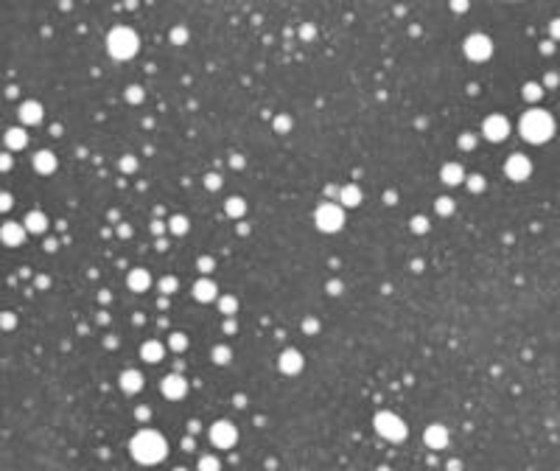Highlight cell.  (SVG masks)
Here are the masks:
<instances>
[{
  "label": "cell",
  "mask_w": 560,
  "mask_h": 471,
  "mask_svg": "<svg viewBox=\"0 0 560 471\" xmlns=\"http://www.w3.org/2000/svg\"><path fill=\"white\" fill-rule=\"evenodd\" d=\"M129 452H132V457H135L137 463L157 466V463H163L165 454H168V443H165V438L160 435V432H154V429H140V432L132 438V443H129Z\"/></svg>",
  "instance_id": "1"
},
{
  "label": "cell",
  "mask_w": 560,
  "mask_h": 471,
  "mask_svg": "<svg viewBox=\"0 0 560 471\" xmlns=\"http://www.w3.org/2000/svg\"><path fill=\"white\" fill-rule=\"evenodd\" d=\"M518 129H521V138H524V140L546 143L555 135V121H552V115L544 112V110H530V112L521 115Z\"/></svg>",
  "instance_id": "2"
},
{
  "label": "cell",
  "mask_w": 560,
  "mask_h": 471,
  "mask_svg": "<svg viewBox=\"0 0 560 471\" xmlns=\"http://www.w3.org/2000/svg\"><path fill=\"white\" fill-rule=\"evenodd\" d=\"M137 48H140V42H137V34L132 28H126V26H118V28L109 31V36H106V50H109V56L118 59V62H126V59H132L137 54Z\"/></svg>",
  "instance_id": "3"
},
{
  "label": "cell",
  "mask_w": 560,
  "mask_h": 471,
  "mask_svg": "<svg viewBox=\"0 0 560 471\" xmlns=\"http://www.w3.org/2000/svg\"><path fill=\"white\" fill-rule=\"evenodd\" d=\"M373 426H376V432L384 438V440H390V443L406 440V424L401 421L395 412H387V410H381V412L376 415Z\"/></svg>",
  "instance_id": "4"
},
{
  "label": "cell",
  "mask_w": 560,
  "mask_h": 471,
  "mask_svg": "<svg viewBox=\"0 0 560 471\" xmlns=\"http://www.w3.org/2000/svg\"><path fill=\"white\" fill-rule=\"evenodd\" d=\"M314 222H317V230H322V233H336L345 224V210L336 202H322L314 214Z\"/></svg>",
  "instance_id": "5"
},
{
  "label": "cell",
  "mask_w": 560,
  "mask_h": 471,
  "mask_svg": "<svg viewBox=\"0 0 560 471\" xmlns=\"http://www.w3.org/2000/svg\"><path fill=\"white\" fill-rule=\"evenodd\" d=\"M210 443L216 446V449H233L235 443H238V429H235V424H230V421H216L210 426Z\"/></svg>",
  "instance_id": "6"
},
{
  "label": "cell",
  "mask_w": 560,
  "mask_h": 471,
  "mask_svg": "<svg viewBox=\"0 0 560 471\" xmlns=\"http://www.w3.org/2000/svg\"><path fill=\"white\" fill-rule=\"evenodd\" d=\"M465 56H468L471 62H485V59H490L493 56V42H490V36L471 34L468 40H465Z\"/></svg>",
  "instance_id": "7"
},
{
  "label": "cell",
  "mask_w": 560,
  "mask_h": 471,
  "mask_svg": "<svg viewBox=\"0 0 560 471\" xmlns=\"http://www.w3.org/2000/svg\"><path fill=\"white\" fill-rule=\"evenodd\" d=\"M160 390H163V396L168 401H179V398H185V392H188V378H185L182 373H168V376H163V382H160Z\"/></svg>",
  "instance_id": "8"
},
{
  "label": "cell",
  "mask_w": 560,
  "mask_h": 471,
  "mask_svg": "<svg viewBox=\"0 0 560 471\" xmlns=\"http://www.w3.org/2000/svg\"><path fill=\"white\" fill-rule=\"evenodd\" d=\"M482 132H485V138H488L490 143H499V140H504V138L510 135V124H507L504 115H488L485 124H482Z\"/></svg>",
  "instance_id": "9"
},
{
  "label": "cell",
  "mask_w": 560,
  "mask_h": 471,
  "mask_svg": "<svg viewBox=\"0 0 560 471\" xmlns=\"http://www.w3.org/2000/svg\"><path fill=\"white\" fill-rule=\"evenodd\" d=\"M504 174L513 180V182H524L527 177L532 174V163L527 154H513L507 163H504Z\"/></svg>",
  "instance_id": "10"
},
{
  "label": "cell",
  "mask_w": 560,
  "mask_h": 471,
  "mask_svg": "<svg viewBox=\"0 0 560 471\" xmlns=\"http://www.w3.org/2000/svg\"><path fill=\"white\" fill-rule=\"evenodd\" d=\"M303 364H305V359L297 348H286L283 354H280V359H277V368H280V373H286V376L303 373Z\"/></svg>",
  "instance_id": "11"
},
{
  "label": "cell",
  "mask_w": 560,
  "mask_h": 471,
  "mask_svg": "<svg viewBox=\"0 0 560 471\" xmlns=\"http://www.w3.org/2000/svg\"><path fill=\"white\" fill-rule=\"evenodd\" d=\"M423 440H426V446L434 449V452L446 449V446H448V429L443 426V424H432V426H426Z\"/></svg>",
  "instance_id": "12"
},
{
  "label": "cell",
  "mask_w": 560,
  "mask_h": 471,
  "mask_svg": "<svg viewBox=\"0 0 560 471\" xmlns=\"http://www.w3.org/2000/svg\"><path fill=\"white\" fill-rule=\"evenodd\" d=\"M0 238H3V244H8V247H20V244L25 242V228L17 224V222H6V224L0 228Z\"/></svg>",
  "instance_id": "13"
},
{
  "label": "cell",
  "mask_w": 560,
  "mask_h": 471,
  "mask_svg": "<svg viewBox=\"0 0 560 471\" xmlns=\"http://www.w3.org/2000/svg\"><path fill=\"white\" fill-rule=\"evenodd\" d=\"M193 298L199 300V303H213V300L219 298V286L213 284L210 278H202L193 284Z\"/></svg>",
  "instance_id": "14"
},
{
  "label": "cell",
  "mask_w": 560,
  "mask_h": 471,
  "mask_svg": "<svg viewBox=\"0 0 560 471\" xmlns=\"http://www.w3.org/2000/svg\"><path fill=\"white\" fill-rule=\"evenodd\" d=\"M118 384H121V390L126 392V396H135V392L143 390V376L140 370H123L121 376H118Z\"/></svg>",
  "instance_id": "15"
},
{
  "label": "cell",
  "mask_w": 560,
  "mask_h": 471,
  "mask_svg": "<svg viewBox=\"0 0 560 471\" xmlns=\"http://www.w3.org/2000/svg\"><path fill=\"white\" fill-rule=\"evenodd\" d=\"M163 356H165V345H163V342H157V340H149V342H143V345H140V359H143V362L157 364V362H163Z\"/></svg>",
  "instance_id": "16"
},
{
  "label": "cell",
  "mask_w": 560,
  "mask_h": 471,
  "mask_svg": "<svg viewBox=\"0 0 560 471\" xmlns=\"http://www.w3.org/2000/svg\"><path fill=\"white\" fill-rule=\"evenodd\" d=\"M440 180H443L448 188L462 186V182H465V168H462L460 163H446V166H443V172H440Z\"/></svg>",
  "instance_id": "17"
},
{
  "label": "cell",
  "mask_w": 560,
  "mask_h": 471,
  "mask_svg": "<svg viewBox=\"0 0 560 471\" xmlns=\"http://www.w3.org/2000/svg\"><path fill=\"white\" fill-rule=\"evenodd\" d=\"M31 163H34V168L39 174H53V172H56V154H53V152H48V149L36 152Z\"/></svg>",
  "instance_id": "18"
},
{
  "label": "cell",
  "mask_w": 560,
  "mask_h": 471,
  "mask_svg": "<svg viewBox=\"0 0 560 471\" xmlns=\"http://www.w3.org/2000/svg\"><path fill=\"white\" fill-rule=\"evenodd\" d=\"M20 121L28 124V126L31 124H34V126L42 124V104H39V101H25L20 107Z\"/></svg>",
  "instance_id": "19"
},
{
  "label": "cell",
  "mask_w": 560,
  "mask_h": 471,
  "mask_svg": "<svg viewBox=\"0 0 560 471\" xmlns=\"http://www.w3.org/2000/svg\"><path fill=\"white\" fill-rule=\"evenodd\" d=\"M126 284H129V289H132V292H146V289L151 286V275L146 270H140V266H137V270L129 272Z\"/></svg>",
  "instance_id": "20"
},
{
  "label": "cell",
  "mask_w": 560,
  "mask_h": 471,
  "mask_svg": "<svg viewBox=\"0 0 560 471\" xmlns=\"http://www.w3.org/2000/svg\"><path fill=\"white\" fill-rule=\"evenodd\" d=\"M25 233H45L48 230V219H45L42 210H31L28 216H25Z\"/></svg>",
  "instance_id": "21"
},
{
  "label": "cell",
  "mask_w": 560,
  "mask_h": 471,
  "mask_svg": "<svg viewBox=\"0 0 560 471\" xmlns=\"http://www.w3.org/2000/svg\"><path fill=\"white\" fill-rule=\"evenodd\" d=\"M359 202H362V191H359V186H345V188H339V205L356 208Z\"/></svg>",
  "instance_id": "22"
},
{
  "label": "cell",
  "mask_w": 560,
  "mask_h": 471,
  "mask_svg": "<svg viewBox=\"0 0 560 471\" xmlns=\"http://www.w3.org/2000/svg\"><path fill=\"white\" fill-rule=\"evenodd\" d=\"M224 214L233 216V219H241V216L247 214V202H244L241 196H230V200L224 202Z\"/></svg>",
  "instance_id": "23"
},
{
  "label": "cell",
  "mask_w": 560,
  "mask_h": 471,
  "mask_svg": "<svg viewBox=\"0 0 560 471\" xmlns=\"http://www.w3.org/2000/svg\"><path fill=\"white\" fill-rule=\"evenodd\" d=\"M25 143H28V138H25V129H8L6 132V146L8 149H25Z\"/></svg>",
  "instance_id": "24"
},
{
  "label": "cell",
  "mask_w": 560,
  "mask_h": 471,
  "mask_svg": "<svg viewBox=\"0 0 560 471\" xmlns=\"http://www.w3.org/2000/svg\"><path fill=\"white\" fill-rule=\"evenodd\" d=\"M165 228H168V233H174V236H185L191 224H188V219H185L182 214H177V216H171V219H168Z\"/></svg>",
  "instance_id": "25"
},
{
  "label": "cell",
  "mask_w": 560,
  "mask_h": 471,
  "mask_svg": "<svg viewBox=\"0 0 560 471\" xmlns=\"http://www.w3.org/2000/svg\"><path fill=\"white\" fill-rule=\"evenodd\" d=\"M210 359L224 368V364H230V359H233V350H230L227 345H216V348L210 350Z\"/></svg>",
  "instance_id": "26"
},
{
  "label": "cell",
  "mask_w": 560,
  "mask_h": 471,
  "mask_svg": "<svg viewBox=\"0 0 560 471\" xmlns=\"http://www.w3.org/2000/svg\"><path fill=\"white\" fill-rule=\"evenodd\" d=\"M219 308L224 317H235V312H238V300H235V294H224V298H219Z\"/></svg>",
  "instance_id": "27"
},
{
  "label": "cell",
  "mask_w": 560,
  "mask_h": 471,
  "mask_svg": "<svg viewBox=\"0 0 560 471\" xmlns=\"http://www.w3.org/2000/svg\"><path fill=\"white\" fill-rule=\"evenodd\" d=\"M199 471H221V460L216 454H202L199 457Z\"/></svg>",
  "instance_id": "28"
},
{
  "label": "cell",
  "mask_w": 560,
  "mask_h": 471,
  "mask_svg": "<svg viewBox=\"0 0 560 471\" xmlns=\"http://www.w3.org/2000/svg\"><path fill=\"white\" fill-rule=\"evenodd\" d=\"M168 348L177 350V354H182V350L188 348V336H185L182 331H174V334L168 336Z\"/></svg>",
  "instance_id": "29"
},
{
  "label": "cell",
  "mask_w": 560,
  "mask_h": 471,
  "mask_svg": "<svg viewBox=\"0 0 560 471\" xmlns=\"http://www.w3.org/2000/svg\"><path fill=\"white\" fill-rule=\"evenodd\" d=\"M177 289H179V280L174 278V275H165V278H160V292H163V298L174 294Z\"/></svg>",
  "instance_id": "30"
},
{
  "label": "cell",
  "mask_w": 560,
  "mask_h": 471,
  "mask_svg": "<svg viewBox=\"0 0 560 471\" xmlns=\"http://www.w3.org/2000/svg\"><path fill=\"white\" fill-rule=\"evenodd\" d=\"M434 210H437L440 216H451L454 214V200H451V196H440V200L434 202Z\"/></svg>",
  "instance_id": "31"
},
{
  "label": "cell",
  "mask_w": 560,
  "mask_h": 471,
  "mask_svg": "<svg viewBox=\"0 0 560 471\" xmlns=\"http://www.w3.org/2000/svg\"><path fill=\"white\" fill-rule=\"evenodd\" d=\"M465 182H468V191L471 194L485 191V177H482V174H471V177H465Z\"/></svg>",
  "instance_id": "32"
},
{
  "label": "cell",
  "mask_w": 560,
  "mask_h": 471,
  "mask_svg": "<svg viewBox=\"0 0 560 471\" xmlns=\"http://www.w3.org/2000/svg\"><path fill=\"white\" fill-rule=\"evenodd\" d=\"M126 101H129V104H140V101H143V87L140 84L126 87Z\"/></svg>",
  "instance_id": "33"
},
{
  "label": "cell",
  "mask_w": 560,
  "mask_h": 471,
  "mask_svg": "<svg viewBox=\"0 0 560 471\" xmlns=\"http://www.w3.org/2000/svg\"><path fill=\"white\" fill-rule=\"evenodd\" d=\"M118 168H121L123 174H132V172L137 168V160H135L132 154H123V157H121V163H118Z\"/></svg>",
  "instance_id": "34"
},
{
  "label": "cell",
  "mask_w": 560,
  "mask_h": 471,
  "mask_svg": "<svg viewBox=\"0 0 560 471\" xmlns=\"http://www.w3.org/2000/svg\"><path fill=\"white\" fill-rule=\"evenodd\" d=\"M171 42H174V45L188 42V28H185V26H177V28L171 31Z\"/></svg>",
  "instance_id": "35"
},
{
  "label": "cell",
  "mask_w": 560,
  "mask_h": 471,
  "mask_svg": "<svg viewBox=\"0 0 560 471\" xmlns=\"http://www.w3.org/2000/svg\"><path fill=\"white\" fill-rule=\"evenodd\" d=\"M426 230H429V219H426V216H415V219H412V233L423 236Z\"/></svg>",
  "instance_id": "36"
},
{
  "label": "cell",
  "mask_w": 560,
  "mask_h": 471,
  "mask_svg": "<svg viewBox=\"0 0 560 471\" xmlns=\"http://www.w3.org/2000/svg\"><path fill=\"white\" fill-rule=\"evenodd\" d=\"M541 84H524V98L527 101H541Z\"/></svg>",
  "instance_id": "37"
},
{
  "label": "cell",
  "mask_w": 560,
  "mask_h": 471,
  "mask_svg": "<svg viewBox=\"0 0 560 471\" xmlns=\"http://www.w3.org/2000/svg\"><path fill=\"white\" fill-rule=\"evenodd\" d=\"M196 266H199V272H205V275H207V272H213V270H216V261H213L210 256H202V258H199V264H196Z\"/></svg>",
  "instance_id": "38"
},
{
  "label": "cell",
  "mask_w": 560,
  "mask_h": 471,
  "mask_svg": "<svg viewBox=\"0 0 560 471\" xmlns=\"http://www.w3.org/2000/svg\"><path fill=\"white\" fill-rule=\"evenodd\" d=\"M275 129H277V132H289V129H291V118H289V115H277V118H275Z\"/></svg>",
  "instance_id": "39"
},
{
  "label": "cell",
  "mask_w": 560,
  "mask_h": 471,
  "mask_svg": "<svg viewBox=\"0 0 560 471\" xmlns=\"http://www.w3.org/2000/svg\"><path fill=\"white\" fill-rule=\"evenodd\" d=\"M205 188H207V191H219V188H221V177H219V174H207V177H205Z\"/></svg>",
  "instance_id": "40"
},
{
  "label": "cell",
  "mask_w": 560,
  "mask_h": 471,
  "mask_svg": "<svg viewBox=\"0 0 560 471\" xmlns=\"http://www.w3.org/2000/svg\"><path fill=\"white\" fill-rule=\"evenodd\" d=\"M303 331H305V334H317V331H319V320H317V317H305V320H303Z\"/></svg>",
  "instance_id": "41"
},
{
  "label": "cell",
  "mask_w": 560,
  "mask_h": 471,
  "mask_svg": "<svg viewBox=\"0 0 560 471\" xmlns=\"http://www.w3.org/2000/svg\"><path fill=\"white\" fill-rule=\"evenodd\" d=\"M474 146H476V138H474V135H471V132H465V135H462V138H460V149L471 152V149H474Z\"/></svg>",
  "instance_id": "42"
},
{
  "label": "cell",
  "mask_w": 560,
  "mask_h": 471,
  "mask_svg": "<svg viewBox=\"0 0 560 471\" xmlns=\"http://www.w3.org/2000/svg\"><path fill=\"white\" fill-rule=\"evenodd\" d=\"M11 205H14V196H11V194H6V191H0V214H3V210H8Z\"/></svg>",
  "instance_id": "43"
},
{
  "label": "cell",
  "mask_w": 560,
  "mask_h": 471,
  "mask_svg": "<svg viewBox=\"0 0 560 471\" xmlns=\"http://www.w3.org/2000/svg\"><path fill=\"white\" fill-rule=\"evenodd\" d=\"M0 326H3V328H14V326H17V320H14V314H8V312H3V314H0Z\"/></svg>",
  "instance_id": "44"
},
{
  "label": "cell",
  "mask_w": 560,
  "mask_h": 471,
  "mask_svg": "<svg viewBox=\"0 0 560 471\" xmlns=\"http://www.w3.org/2000/svg\"><path fill=\"white\" fill-rule=\"evenodd\" d=\"M165 230H168V228H165V222H160V219H154V222H151V233H154V236H160V238H163V233H165Z\"/></svg>",
  "instance_id": "45"
},
{
  "label": "cell",
  "mask_w": 560,
  "mask_h": 471,
  "mask_svg": "<svg viewBox=\"0 0 560 471\" xmlns=\"http://www.w3.org/2000/svg\"><path fill=\"white\" fill-rule=\"evenodd\" d=\"M314 34H317V31H314V26H311V22H305L303 28H300V36H303V40H311Z\"/></svg>",
  "instance_id": "46"
},
{
  "label": "cell",
  "mask_w": 560,
  "mask_h": 471,
  "mask_svg": "<svg viewBox=\"0 0 560 471\" xmlns=\"http://www.w3.org/2000/svg\"><path fill=\"white\" fill-rule=\"evenodd\" d=\"M135 415H137V421H149V418H151V410L149 407H137Z\"/></svg>",
  "instance_id": "47"
},
{
  "label": "cell",
  "mask_w": 560,
  "mask_h": 471,
  "mask_svg": "<svg viewBox=\"0 0 560 471\" xmlns=\"http://www.w3.org/2000/svg\"><path fill=\"white\" fill-rule=\"evenodd\" d=\"M224 331H227V334L238 331V322H235V317H227V320H224Z\"/></svg>",
  "instance_id": "48"
},
{
  "label": "cell",
  "mask_w": 560,
  "mask_h": 471,
  "mask_svg": "<svg viewBox=\"0 0 560 471\" xmlns=\"http://www.w3.org/2000/svg\"><path fill=\"white\" fill-rule=\"evenodd\" d=\"M118 236H121V238H129V236H132V228H129L126 222H121V224H118Z\"/></svg>",
  "instance_id": "49"
},
{
  "label": "cell",
  "mask_w": 560,
  "mask_h": 471,
  "mask_svg": "<svg viewBox=\"0 0 560 471\" xmlns=\"http://www.w3.org/2000/svg\"><path fill=\"white\" fill-rule=\"evenodd\" d=\"M342 289H345V286H342V280H331V284H328V292H331V294H339Z\"/></svg>",
  "instance_id": "50"
},
{
  "label": "cell",
  "mask_w": 560,
  "mask_h": 471,
  "mask_svg": "<svg viewBox=\"0 0 560 471\" xmlns=\"http://www.w3.org/2000/svg\"><path fill=\"white\" fill-rule=\"evenodd\" d=\"M8 168H11V157L0 154V172H8Z\"/></svg>",
  "instance_id": "51"
},
{
  "label": "cell",
  "mask_w": 560,
  "mask_h": 471,
  "mask_svg": "<svg viewBox=\"0 0 560 471\" xmlns=\"http://www.w3.org/2000/svg\"><path fill=\"white\" fill-rule=\"evenodd\" d=\"M230 166H233V168H244V157L241 154H233V157H230Z\"/></svg>",
  "instance_id": "52"
},
{
  "label": "cell",
  "mask_w": 560,
  "mask_h": 471,
  "mask_svg": "<svg viewBox=\"0 0 560 471\" xmlns=\"http://www.w3.org/2000/svg\"><path fill=\"white\" fill-rule=\"evenodd\" d=\"M45 250H48V252H56L59 250V242H56V238H48V242H45Z\"/></svg>",
  "instance_id": "53"
},
{
  "label": "cell",
  "mask_w": 560,
  "mask_h": 471,
  "mask_svg": "<svg viewBox=\"0 0 560 471\" xmlns=\"http://www.w3.org/2000/svg\"><path fill=\"white\" fill-rule=\"evenodd\" d=\"M448 471H462V463L460 460H451V463H448Z\"/></svg>",
  "instance_id": "54"
},
{
  "label": "cell",
  "mask_w": 560,
  "mask_h": 471,
  "mask_svg": "<svg viewBox=\"0 0 560 471\" xmlns=\"http://www.w3.org/2000/svg\"><path fill=\"white\" fill-rule=\"evenodd\" d=\"M182 449L193 452V438H185V440H182Z\"/></svg>",
  "instance_id": "55"
},
{
  "label": "cell",
  "mask_w": 560,
  "mask_h": 471,
  "mask_svg": "<svg viewBox=\"0 0 560 471\" xmlns=\"http://www.w3.org/2000/svg\"><path fill=\"white\" fill-rule=\"evenodd\" d=\"M451 8H454V12H465V8H468V3H454Z\"/></svg>",
  "instance_id": "56"
},
{
  "label": "cell",
  "mask_w": 560,
  "mask_h": 471,
  "mask_svg": "<svg viewBox=\"0 0 560 471\" xmlns=\"http://www.w3.org/2000/svg\"><path fill=\"white\" fill-rule=\"evenodd\" d=\"M98 322H104V326H106V322H109V314L101 312V314H98Z\"/></svg>",
  "instance_id": "57"
},
{
  "label": "cell",
  "mask_w": 560,
  "mask_h": 471,
  "mask_svg": "<svg viewBox=\"0 0 560 471\" xmlns=\"http://www.w3.org/2000/svg\"><path fill=\"white\" fill-rule=\"evenodd\" d=\"M378 471H390V468H387V466H381V468H378Z\"/></svg>",
  "instance_id": "58"
},
{
  "label": "cell",
  "mask_w": 560,
  "mask_h": 471,
  "mask_svg": "<svg viewBox=\"0 0 560 471\" xmlns=\"http://www.w3.org/2000/svg\"><path fill=\"white\" fill-rule=\"evenodd\" d=\"M174 471H188V468H174Z\"/></svg>",
  "instance_id": "59"
}]
</instances>
